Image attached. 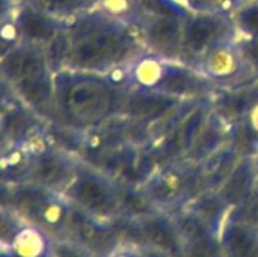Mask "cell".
I'll return each mask as SVG.
<instances>
[{
    "instance_id": "7402d4cb",
    "label": "cell",
    "mask_w": 258,
    "mask_h": 257,
    "mask_svg": "<svg viewBox=\"0 0 258 257\" xmlns=\"http://www.w3.org/2000/svg\"><path fill=\"white\" fill-rule=\"evenodd\" d=\"M11 147H12V145H11L8 136H6L3 127H2V123H0V153H2V151H6V150L11 148Z\"/></svg>"
},
{
    "instance_id": "603a6c76",
    "label": "cell",
    "mask_w": 258,
    "mask_h": 257,
    "mask_svg": "<svg viewBox=\"0 0 258 257\" xmlns=\"http://www.w3.org/2000/svg\"><path fill=\"white\" fill-rule=\"evenodd\" d=\"M251 123H252L254 130H257L258 132V105L257 106H254V109H252V112H251Z\"/></svg>"
},
{
    "instance_id": "484cf974",
    "label": "cell",
    "mask_w": 258,
    "mask_h": 257,
    "mask_svg": "<svg viewBox=\"0 0 258 257\" xmlns=\"http://www.w3.org/2000/svg\"><path fill=\"white\" fill-rule=\"evenodd\" d=\"M3 247H5V245H0V250H2V248H3Z\"/></svg>"
},
{
    "instance_id": "30bf717a",
    "label": "cell",
    "mask_w": 258,
    "mask_h": 257,
    "mask_svg": "<svg viewBox=\"0 0 258 257\" xmlns=\"http://www.w3.org/2000/svg\"><path fill=\"white\" fill-rule=\"evenodd\" d=\"M79 158V156H77ZM77 209L97 211L112 201L113 191L110 182L100 170L79 158L76 173L67 189L62 192Z\"/></svg>"
},
{
    "instance_id": "7c38bea8",
    "label": "cell",
    "mask_w": 258,
    "mask_h": 257,
    "mask_svg": "<svg viewBox=\"0 0 258 257\" xmlns=\"http://www.w3.org/2000/svg\"><path fill=\"white\" fill-rule=\"evenodd\" d=\"M21 42L45 47L54 36H57L63 27V20H59L29 0H21L14 15Z\"/></svg>"
},
{
    "instance_id": "8992f818",
    "label": "cell",
    "mask_w": 258,
    "mask_h": 257,
    "mask_svg": "<svg viewBox=\"0 0 258 257\" xmlns=\"http://www.w3.org/2000/svg\"><path fill=\"white\" fill-rule=\"evenodd\" d=\"M9 209L24 223L35 224L45 232H56L68 224L73 204L60 192L24 182L12 185Z\"/></svg>"
},
{
    "instance_id": "5b68a950",
    "label": "cell",
    "mask_w": 258,
    "mask_h": 257,
    "mask_svg": "<svg viewBox=\"0 0 258 257\" xmlns=\"http://www.w3.org/2000/svg\"><path fill=\"white\" fill-rule=\"evenodd\" d=\"M0 71L23 105L48 121L53 120L56 73L47 62L44 47L20 42L0 62Z\"/></svg>"
},
{
    "instance_id": "8fae6325",
    "label": "cell",
    "mask_w": 258,
    "mask_h": 257,
    "mask_svg": "<svg viewBox=\"0 0 258 257\" xmlns=\"http://www.w3.org/2000/svg\"><path fill=\"white\" fill-rule=\"evenodd\" d=\"M2 127L12 147L29 148L42 138L48 127V120L29 106L11 105L0 114Z\"/></svg>"
},
{
    "instance_id": "ffe728a7",
    "label": "cell",
    "mask_w": 258,
    "mask_h": 257,
    "mask_svg": "<svg viewBox=\"0 0 258 257\" xmlns=\"http://www.w3.org/2000/svg\"><path fill=\"white\" fill-rule=\"evenodd\" d=\"M21 0H0V21L14 18Z\"/></svg>"
},
{
    "instance_id": "7a4b0ae2",
    "label": "cell",
    "mask_w": 258,
    "mask_h": 257,
    "mask_svg": "<svg viewBox=\"0 0 258 257\" xmlns=\"http://www.w3.org/2000/svg\"><path fill=\"white\" fill-rule=\"evenodd\" d=\"M124 94L110 74L60 70L54 74L51 123L79 133L98 129L118 115Z\"/></svg>"
},
{
    "instance_id": "4fadbf2b",
    "label": "cell",
    "mask_w": 258,
    "mask_h": 257,
    "mask_svg": "<svg viewBox=\"0 0 258 257\" xmlns=\"http://www.w3.org/2000/svg\"><path fill=\"white\" fill-rule=\"evenodd\" d=\"M8 248L14 257H51L53 242L44 229L24 223L8 244Z\"/></svg>"
},
{
    "instance_id": "9a60e30c",
    "label": "cell",
    "mask_w": 258,
    "mask_h": 257,
    "mask_svg": "<svg viewBox=\"0 0 258 257\" xmlns=\"http://www.w3.org/2000/svg\"><path fill=\"white\" fill-rule=\"evenodd\" d=\"M233 20L242 39L258 44V0H246L234 12Z\"/></svg>"
},
{
    "instance_id": "52a82bcc",
    "label": "cell",
    "mask_w": 258,
    "mask_h": 257,
    "mask_svg": "<svg viewBox=\"0 0 258 257\" xmlns=\"http://www.w3.org/2000/svg\"><path fill=\"white\" fill-rule=\"evenodd\" d=\"M194 68L216 88L239 86L257 73L255 65L246 55L240 36H234L207 50Z\"/></svg>"
},
{
    "instance_id": "cb8c5ba5",
    "label": "cell",
    "mask_w": 258,
    "mask_h": 257,
    "mask_svg": "<svg viewBox=\"0 0 258 257\" xmlns=\"http://www.w3.org/2000/svg\"><path fill=\"white\" fill-rule=\"evenodd\" d=\"M0 257H14V256H12V253L9 251V248L6 247V248H2V250H0Z\"/></svg>"
},
{
    "instance_id": "5bb4252c",
    "label": "cell",
    "mask_w": 258,
    "mask_h": 257,
    "mask_svg": "<svg viewBox=\"0 0 258 257\" xmlns=\"http://www.w3.org/2000/svg\"><path fill=\"white\" fill-rule=\"evenodd\" d=\"M47 14L68 21L103 5V0H29Z\"/></svg>"
},
{
    "instance_id": "ba28073f",
    "label": "cell",
    "mask_w": 258,
    "mask_h": 257,
    "mask_svg": "<svg viewBox=\"0 0 258 257\" xmlns=\"http://www.w3.org/2000/svg\"><path fill=\"white\" fill-rule=\"evenodd\" d=\"M234 36L239 33L231 14L194 9L183 26L178 59L194 67L213 45Z\"/></svg>"
},
{
    "instance_id": "44dd1931",
    "label": "cell",
    "mask_w": 258,
    "mask_h": 257,
    "mask_svg": "<svg viewBox=\"0 0 258 257\" xmlns=\"http://www.w3.org/2000/svg\"><path fill=\"white\" fill-rule=\"evenodd\" d=\"M11 194H12V185L0 182V206L2 208L11 206Z\"/></svg>"
},
{
    "instance_id": "2e32d148",
    "label": "cell",
    "mask_w": 258,
    "mask_h": 257,
    "mask_svg": "<svg viewBox=\"0 0 258 257\" xmlns=\"http://www.w3.org/2000/svg\"><path fill=\"white\" fill-rule=\"evenodd\" d=\"M44 52H45V58H47V62H48L50 68L54 73L67 68V61H68V38H67L65 27H63V30L57 36H54L44 47Z\"/></svg>"
},
{
    "instance_id": "e0dca14e",
    "label": "cell",
    "mask_w": 258,
    "mask_h": 257,
    "mask_svg": "<svg viewBox=\"0 0 258 257\" xmlns=\"http://www.w3.org/2000/svg\"><path fill=\"white\" fill-rule=\"evenodd\" d=\"M23 224V220L12 209L0 206V245L8 247V244Z\"/></svg>"
},
{
    "instance_id": "d4e9b609",
    "label": "cell",
    "mask_w": 258,
    "mask_h": 257,
    "mask_svg": "<svg viewBox=\"0 0 258 257\" xmlns=\"http://www.w3.org/2000/svg\"><path fill=\"white\" fill-rule=\"evenodd\" d=\"M8 106H11V105H5V103H0V114H2V112H3V111H5V109L8 108Z\"/></svg>"
},
{
    "instance_id": "6da1fadb",
    "label": "cell",
    "mask_w": 258,
    "mask_h": 257,
    "mask_svg": "<svg viewBox=\"0 0 258 257\" xmlns=\"http://www.w3.org/2000/svg\"><path fill=\"white\" fill-rule=\"evenodd\" d=\"M67 68L113 74L147 52L135 27L104 6L65 23Z\"/></svg>"
},
{
    "instance_id": "3957f363",
    "label": "cell",
    "mask_w": 258,
    "mask_h": 257,
    "mask_svg": "<svg viewBox=\"0 0 258 257\" xmlns=\"http://www.w3.org/2000/svg\"><path fill=\"white\" fill-rule=\"evenodd\" d=\"M101 6L130 23L147 52L180 58L183 26L194 11L184 0H103Z\"/></svg>"
},
{
    "instance_id": "277c9868",
    "label": "cell",
    "mask_w": 258,
    "mask_h": 257,
    "mask_svg": "<svg viewBox=\"0 0 258 257\" xmlns=\"http://www.w3.org/2000/svg\"><path fill=\"white\" fill-rule=\"evenodd\" d=\"M110 76L124 89H144L184 101L209 98L215 91V86L194 67L150 52Z\"/></svg>"
},
{
    "instance_id": "9c48e42d",
    "label": "cell",
    "mask_w": 258,
    "mask_h": 257,
    "mask_svg": "<svg viewBox=\"0 0 258 257\" xmlns=\"http://www.w3.org/2000/svg\"><path fill=\"white\" fill-rule=\"evenodd\" d=\"M29 180L42 188L63 192L74 177L79 158L45 138L27 148Z\"/></svg>"
},
{
    "instance_id": "d6986e66",
    "label": "cell",
    "mask_w": 258,
    "mask_h": 257,
    "mask_svg": "<svg viewBox=\"0 0 258 257\" xmlns=\"http://www.w3.org/2000/svg\"><path fill=\"white\" fill-rule=\"evenodd\" d=\"M0 103H5V105H20L21 103L20 98L17 97L15 91L12 89L11 83L3 76L2 71H0Z\"/></svg>"
},
{
    "instance_id": "ac0fdd59",
    "label": "cell",
    "mask_w": 258,
    "mask_h": 257,
    "mask_svg": "<svg viewBox=\"0 0 258 257\" xmlns=\"http://www.w3.org/2000/svg\"><path fill=\"white\" fill-rule=\"evenodd\" d=\"M21 42L14 18L0 21V62Z\"/></svg>"
}]
</instances>
